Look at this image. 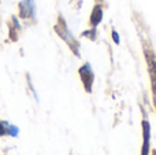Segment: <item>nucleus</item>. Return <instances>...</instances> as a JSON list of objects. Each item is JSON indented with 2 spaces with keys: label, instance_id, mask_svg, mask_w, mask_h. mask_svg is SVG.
Masks as SVG:
<instances>
[{
  "label": "nucleus",
  "instance_id": "obj_1",
  "mask_svg": "<svg viewBox=\"0 0 156 155\" xmlns=\"http://www.w3.org/2000/svg\"><path fill=\"white\" fill-rule=\"evenodd\" d=\"M56 32H58V34H59L60 37L65 38V40L67 41V44L70 45V48L74 49L76 55H78V44H77V41L73 38V36L69 34L67 26H66V23L63 22L62 18H59V23H58V26H56Z\"/></svg>",
  "mask_w": 156,
  "mask_h": 155
},
{
  "label": "nucleus",
  "instance_id": "obj_2",
  "mask_svg": "<svg viewBox=\"0 0 156 155\" xmlns=\"http://www.w3.org/2000/svg\"><path fill=\"white\" fill-rule=\"evenodd\" d=\"M80 74H81V80H82L83 85H85V89L88 92L92 91V82H93V71L90 69L89 63H85L82 67L80 69Z\"/></svg>",
  "mask_w": 156,
  "mask_h": 155
},
{
  "label": "nucleus",
  "instance_id": "obj_3",
  "mask_svg": "<svg viewBox=\"0 0 156 155\" xmlns=\"http://www.w3.org/2000/svg\"><path fill=\"white\" fill-rule=\"evenodd\" d=\"M19 13L22 18L34 16V0H22L19 4Z\"/></svg>",
  "mask_w": 156,
  "mask_h": 155
},
{
  "label": "nucleus",
  "instance_id": "obj_4",
  "mask_svg": "<svg viewBox=\"0 0 156 155\" xmlns=\"http://www.w3.org/2000/svg\"><path fill=\"white\" fill-rule=\"evenodd\" d=\"M11 135V136H16L18 135V128L12 126L7 122H0V135L4 136V135Z\"/></svg>",
  "mask_w": 156,
  "mask_h": 155
},
{
  "label": "nucleus",
  "instance_id": "obj_5",
  "mask_svg": "<svg viewBox=\"0 0 156 155\" xmlns=\"http://www.w3.org/2000/svg\"><path fill=\"white\" fill-rule=\"evenodd\" d=\"M101 16H103V11H101V7L100 5H96L92 11V15H90V23L93 26H96L100 21H101Z\"/></svg>",
  "mask_w": 156,
  "mask_h": 155
},
{
  "label": "nucleus",
  "instance_id": "obj_6",
  "mask_svg": "<svg viewBox=\"0 0 156 155\" xmlns=\"http://www.w3.org/2000/svg\"><path fill=\"white\" fill-rule=\"evenodd\" d=\"M114 40H116V43H119V37H118V34H116V33L115 32H114Z\"/></svg>",
  "mask_w": 156,
  "mask_h": 155
}]
</instances>
